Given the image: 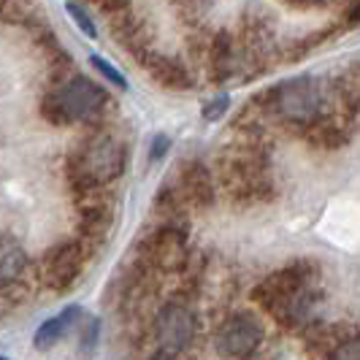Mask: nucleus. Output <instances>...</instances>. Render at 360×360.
<instances>
[{
	"instance_id": "1",
	"label": "nucleus",
	"mask_w": 360,
	"mask_h": 360,
	"mask_svg": "<svg viewBox=\"0 0 360 360\" xmlns=\"http://www.w3.org/2000/svg\"><path fill=\"white\" fill-rule=\"evenodd\" d=\"M127 162V152L120 139L114 136H95L79 146L68 160V174L76 193L101 190L122 176Z\"/></svg>"
},
{
	"instance_id": "2",
	"label": "nucleus",
	"mask_w": 360,
	"mask_h": 360,
	"mask_svg": "<svg viewBox=\"0 0 360 360\" xmlns=\"http://www.w3.org/2000/svg\"><path fill=\"white\" fill-rule=\"evenodd\" d=\"M103 106H106V90L84 76L65 79L57 90L49 92V98L44 103L46 117L60 125L87 122L92 117H98Z\"/></svg>"
},
{
	"instance_id": "3",
	"label": "nucleus",
	"mask_w": 360,
	"mask_h": 360,
	"mask_svg": "<svg viewBox=\"0 0 360 360\" xmlns=\"http://www.w3.org/2000/svg\"><path fill=\"white\" fill-rule=\"evenodd\" d=\"M139 257L146 271H179L187 260V238L179 225H160L152 236H146L139 247Z\"/></svg>"
},
{
	"instance_id": "4",
	"label": "nucleus",
	"mask_w": 360,
	"mask_h": 360,
	"mask_svg": "<svg viewBox=\"0 0 360 360\" xmlns=\"http://www.w3.org/2000/svg\"><path fill=\"white\" fill-rule=\"evenodd\" d=\"M84 260H87V252H84V244L79 241H63L57 244L54 250L44 255V282L52 290L63 292L68 290L82 276V269H84Z\"/></svg>"
},
{
	"instance_id": "5",
	"label": "nucleus",
	"mask_w": 360,
	"mask_h": 360,
	"mask_svg": "<svg viewBox=\"0 0 360 360\" xmlns=\"http://www.w3.org/2000/svg\"><path fill=\"white\" fill-rule=\"evenodd\" d=\"M263 339V328L252 314L238 311L233 317H228L217 330V349L225 358H247L257 349V344Z\"/></svg>"
},
{
	"instance_id": "6",
	"label": "nucleus",
	"mask_w": 360,
	"mask_h": 360,
	"mask_svg": "<svg viewBox=\"0 0 360 360\" xmlns=\"http://www.w3.org/2000/svg\"><path fill=\"white\" fill-rule=\"evenodd\" d=\"M155 336L165 352H181L195 339V317L184 304H165L155 317Z\"/></svg>"
},
{
	"instance_id": "7",
	"label": "nucleus",
	"mask_w": 360,
	"mask_h": 360,
	"mask_svg": "<svg viewBox=\"0 0 360 360\" xmlns=\"http://www.w3.org/2000/svg\"><path fill=\"white\" fill-rule=\"evenodd\" d=\"M320 103H323V95H320L317 82H311V79H292L276 90L279 114H285L288 120H295V122L314 117L320 111Z\"/></svg>"
},
{
	"instance_id": "8",
	"label": "nucleus",
	"mask_w": 360,
	"mask_h": 360,
	"mask_svg": "<svg viewBox=\"0 0 360 360\" xmlns=\"http://www.w3.org/2000/svg\"><path fill=\"white\" fill-rule=\"evenodd\" d=\"M304 290H309L307 274H304V271L282 269V271H276V274H271L269 279L255 290V298L274 314V311H279L285 304H290L295 295H301Z\"/></svg>"
},
{
	"instance_id": "9",
	"label": "nucleus",
	"mask_w": 360,
	"mask_h": 360,
	"mask_svg": "<svg viewBox=\"0 0 360 360\" xmlns=\"http://www.w3.org/2000/svg\"><path fill=\"white\" fill-rule=\"evenodd\" d=\"M176 195L181 198V203H193V206H206L212 203V179L206 174V168L198 162H190L181 168V179Z\"/></svg>"
},
{
	"instance_id": "10",
	"label": "nucleus",
	"mask_w": 360,
	"mask_h": 360,
	"mask_svg": "<svg viewBox=\"0 0 360 360\" xmlns=\"http://www.w3.org/2000/svg\"><path fill=\"white\" fill-rule=\"evenodd\" d=\"M79 320H82V307L63 309L57 317L46 320V323L36 330V347L38 349H52L54 344H60L71 333V328L79 323Z\"/></svg>"
},
{
	"instance_id": "11",
	"label": "nucleus",
	"mask_w": 360,
	"mask_h": 360,
	"mask_svg": "<svg viewBox=\"0 0 360 360\" xmlns=\"http://www.w3.org/2000/svg\"><path fill=\"white\" fill-rule=\"evenodd\" d=\"M144 65H146V71H149V76H152L155 82H160L162 87H168V90H184V87L193 84L187 71L181 68L176 60H171V57L152 54V57L144 60Z\"/></svg>"
},
{
	"instance_id": "12",
	"label": "nucleus",
	"mask_w": 360,
	"mask_h": 360,
	"mask_svg": "<svg viewBox=\"0 0 360 360\" xmlns=\"http://www.w3.org/2000/svg\"><path fill=\"white\" fill-rule=\"evenodd\" d=\"M27 269V255L14 238H0V285H8Z\"/></svg>"
},
{
	"instance_id": "13",
	"label": "nucleus",
	"mask_w": 360,
	"mask_h": 360,
	"mask_svg": "<svg viewBox=\"0 0 360 360\" xmlns=\"http://www.w3.org/2000/svg\"><path fill=\"white\" fill-rule=\"evenodd\" d=\"M65 11H68V17L76 22V27L84 33V36L90 38H98V27H95V22H92V17L84 11V6H79V3H73V0H68L65 3Z\"/></svg>"
},
{
	"instance_id": "14",
	"label": "nucleus",
	"mask_w": 360,
	"mask_h": 360,
	"mask_svg": "<svg viewBox=\"0 0 360 360\" xmlns=\"http://www.w3.org/2000/svg\"><path fill=\"white\" fill-rule=\"evenodd\" d=\"M90 65H92V68H98V71L103 73V76H106L108 82L114 84V87H120V90H127L125 76H122V73L117 71V68H114V65H111L108 60H103V57H98V54H95V57H90Z\"/></svg>"
},
{
	"instance_id": "15",
	"label": "nucleus",
	"mask_w": 360,
	"mask_h": 360,
	"mask_svg": "<svg viewBox=\"0 0 360 360\" xmlns=\"http://www.w3.org/2000/svg\"><path fill=\"white\" fill-rule=\"evenodd\" d=\"M333 360H360V336L339 344L336 352H333Z\"/></svg>"
},
{
	"instance_id": "16",
	"label": "nucleus",
	"mask_w": 360,
	"mask_h": 360,
	"mask_svg": "<svg viewBox=\"0 0 360 360\" xmlns=\"http://www.w3.org/2000/svg\"><path fill=\"white\" fill-rule=\"evenodd\" d=\"M228 103H231L228 98H217L214 103H209V106L203 108V114H206V120H219V117H222V111L228 108Z\"/></svg>"
},
{
	"instance_id": "17",
	"label": "nucleus",
	"mask_w": 360,
	"mask_h": 360,
	"mask_svg": "<svg viewBox=\"0 0 360 360\" xmlns=\"http://www.w3.org/2000/svg\"><path fill=\"white\" fill-rule=\"evenodd\" d=\"M168 146H171L168 136H158V139L152 141V152H149V158H152V160H160L162 155L168 152Z\"/></svg>"
},
{
	"instance_id": "18",
	"label": "nucleus",
	"mask_w": 360,
	"mask_h": 360,
	"mask_svg": "<svg viewBox=\"0 0 360 360\" xmlns=\"http://www.w3.org/2000/svg\"><path fill=\"white\" fill-rule=\"evenodd\" d=\"M149 360H179V355H176V352H165V349H160L158 355H152Z\"/></svg>"
},
{
	"instance_id": "19",
	"label": "nucleus",
	"mask_w": 360,
	"mask_h": 360,
	"mask_svg": "<svg viewBox=\"0 0 360 360\" xmlns=\"http://www.w3.org/2000/svg\"><path fill=\"white\" fill-rule=\"evenodd\" d=\"M0 360H8V358H0Z\"/></svg>"
}]
</instances>
